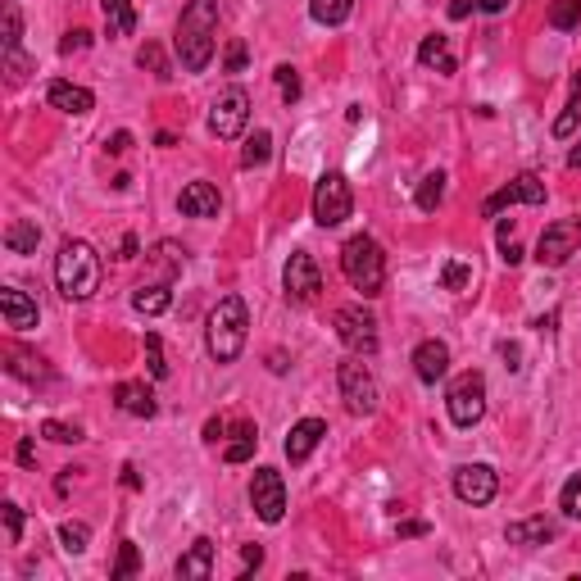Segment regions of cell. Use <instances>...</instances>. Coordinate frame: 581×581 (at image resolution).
Wrapping results in <instances>:
<instances>
[{
    "mask_svg": "<svg viewBox=\"0 0 581 581\" xmlns=\"http://www.w3.org/2000/svg\"><path fill=\"white\" fill-rule=\"evenodd\" d=\"M123 259H137V237H123Z\"/></svg>",
    "mask_w": 581,
    "mask_h": 581,
    "instance_id": "cell-57",
    "label": "cell"
},
{
    "mask_svg": "<svg viewBox=\"0 0 581 581\" xmlns=\"http://www.w3.org/2000/svg\"><path fill=\"white\" fill-rule=\"evenodd\" d=\"M137 64H141V69H150L155 78H173V73H168V64H164V50H159L155 41H146V46H141Z\"/></svg>",
    "mask_w": 581,
    "mask_h": 581,
    "instance_id": "cell-37",
    "label": "cell"
},
{
    "mask_svg": "<svg viewBox=\"0 0 581 581\" xmlns=\"http://www.w3.org/2000/svg\"><path fill=\"white\" fill-rule=\"evenodd\" d=\"M0 518H5V536H10V545H19V536H23V509L14 500H5V504H0Z\"/></svg>",
    "mask_w": 581,
    "mask_h": 581,
    "instance_id": "cell-38",
    "label": "cell"
},
{
    "mask_svg": "<svg viewBox=\"0 0 581 581\" xmlns=\"http://www.w3.org/2000/svg\"><path fill=\"white\" fill-rule=\"evenodd\" d=\"M268 155H273V137L268 132H255V137H246V150H241V164L246 168H264Z\"/></svg>",
    "mask_w": 581,
    "mask_h": 581,
    "instance_id": "cell-31",
    "label": "cell"
},
{
    "mask_svg": "<svg viewBox=\"0 0 581 581\" xmlns=\"http://www.w3.org/2000/svg\"><path fill=\"white\" fill-rule=\"evenodd\" d=\"M509 205H545V182H541V178H532V173H522V178H513L509 187H500L491 200H486L482 214H486V218H495L500 209H509Z\"/></svg>",
    "mask_w": 581,
    "mask_h": 581,
    "instance_id": "cell-14",
    "label": "cell"
},
{
    "mask_svg": "<svg viewBox=\"0 0 581 581\" xmlns=\"http://www.w3.org/2000/svg\"><path fill=\"white\" fill-rule=\"evenodd\" d=\"M418 209H423V214H432L436 205H441L445 200V173H427L423 182H418Z\"/></svg>",
    "mask_w": 581,
    "mask_h": 581,
    "instance_id": "cell-29",
    "label": "cell"
},
{
    "mask_svg": "<svg viewBox=\"0 0 581 581\" xmlns=\"http://www.w3.org/2000/svg\"><path fill=\"white\" fill-rule=\"evenodd\" d=\"M146 364H150V377H168L164 345H159V336H155V332H146Z\"/></svg>",
    "mask_w": 581,
    "mask_h": 581,
    "instance_id": "cell-39",
    "label": "cell"
},
{
    "mask_svg": "<svg viewBox=\"0 0 581 581\" xmlns=\"http://www.w3.org/2000/svg\"><path fill=\"white\" fill-rule=\"evenodd\" d=\"M468 282H473V268L463 264V259H445V268H441V291H468Z\"/></svg>",
    "mask_w": 581,
    "mask_h": 581,
    "instance_id": "cell-32",
    "label": "cell"
},
{
    "mask_svg": "<svg viewBox=\"0 0 581 581\" xmlns=\"http://www.w3.org/2000/svg\"><path fill=\"white\" fill-rule=\"evenodd\" d=\"M0 314H5V327H14V332H32L41 318L37 300H28L23 291H14V286H5L0 291Z\"/></svg>",
    "mask_w": 581,
    "mask_h": 581,
    "instance_id": "cell-16",
    "label": "cell"
},
{
    "mask_svg": "<svg viewBox=\"0 0 581 581\" xmlns=\"http://www.w3.org/2000/svg\"><path fill=\"white\" fill-rule=\"evenodd\" d=\"M332 323H336V336L345 341L350 355H377V341H382V336H377V318L368 314L364 305H341Z\"/></svg>",
    "mask_w": 581,
    "mask_h": 581,
    "instance_id": "cell-8",
    "label": "cell"
},
{
    "mask_svg": "<svg viewBox=\"0 0 581 581\" xmlns=\"http://www.w3.org/2000/svg\"><path fill=\"white\" fill-rule=\"evenodd\" d=\"M5 246H10L14 255H37V246H41V227H37V218H19V223L5 227Z\"/></svg>",
    "mask_w": 581,
    "mask_h": 581,
    "instance_id": "cell-24",
    "label": "cell"
},
{
    "mask_svg": "<svg viewBox=\"0 0 581 581\" xmlns=\"http://www.w3.org/2000/svg\"><path fill=\"white\" fill-rule=\"evenodd\" d=\"M55 286L64 300H91L100 291V255L87 241H64L55 255Z\"/></svg>",
    "mask_w": 581,
    "mask_h": 581,
    "instance_id": "cell-3",
    "label": "cell"
},
{
    "mask_svg": "<svg viewBox=\"0 0 581 581\" xmlns=\"http://www.w3.org/2000/svg\"><path fill=\"white\" fill-rule=\"evenodd\" d=\"M477 5H482L486 14H504V10H509V0H477Z\"/></svg>",
    "mask_w": 581,
    "mask_h": 581,
    "instance_id": "cell-54",
    "label": "cell"
},
{
    "mask_svg": "<svg viewBox=\"0 0 581 581\" xmlns=\"http://www.w3.org/2000/svg\"><path fill=\"white\" fill-rule=\"evenodd\" d=\"M60 545L69 554H82L91 545V527L87 522H60Z\"/></svg>",
    "mask_w": 581,
    "mask_h": 581,
    "instance_id": "cell-33",
    "label": "cell"
},
{
    "mask_svg": "<svg viewBox=\"0 0 581 581\" xmlns=\"http://www.w3.org/2000/svg\"><path fill=\"white\" fill-rule=\"evenodd\" d=\"M14 459H19L23 468H32V463H37V445H32V441H19V450H14Z\"/></svg>",
    "mask_w": 581,
    "mask_h": 581,
    "instance_id": "cell-49",
    "label": "cell"
},
{
    "mask_svg": "<svg viewBox=\"0 0 581 581\" xmlns=\"http://www.w3.org/2000/svg\"><path fill=\"white\" fill-rule=\"evenodd\" d=\"M214 32H218V0H191L178 19V60L187 73H205L214 60Z\"/></svg>",
    "mask_w": 581,
    "mask_h": 581,
    "instance_id": "cell-1",
    "label": "cell"
},
{
    "mask_svg": "<svg viewBox=\"0 0 581 581\" xmlns=\"http://www.w3.org/2000/svg\"><path fill=\"white\" fill-rule=\"evenodd\" d=\"M577 250H581V214L550 223V227L541 232V241H536V259H541L545 268L568 264V259L577 255Z\"/></svg>",
    "mask_w": 581,
    "mask_h": 581,
    "instance_id": "cell-9",
    "label": "cell"
},
{
    "mask_svg": "<svg viewBox=\"0 0 581 581\" xmlns=\"http://www.w3.org/2000/svg\"><path fill=\"white\" fill-rule=\"evenodd\" d=\"M577 119H581V69L572 73V96H568V105H563V114L554 119V137H572L577 132Z\"/></svg>",
    "mask_w": 581,
    "mask_h": 581,
    "instance_id": "cell-28",
    "label": "cell"
},
{
    "mask_svg": "<svg viewBox=\"0 0 581 581\" xmlns=\"http://www.w3.org/2000/svg\"><path fill=\"white\" fill-rule=\"evenodd\" d=\"M327 436V423L323 418H300L296 427H291V436H286V459L291 463H305L309 454L318 450V441Z\"/></svg>",
    "mask_w": 581,
    "mask_h": 581,
    "instance_id": "cell-17",
    "label": "cell"
},
{
    "mask_svg": "<svg viewBox=\"0 0 581 581\" xmlns=\"http://www.w3.org/2000/svg\"><path fill=\"white\" fill-rule=\"evenodd\" d=\"M350 214H355V196H350L345 173H323V178H318V187H314V218H318V227H341Z\"/></svg>",
    "mask_w": 581,
    "mask_h": 581,
    "instance_id": "cell-6",
    "label": "cell"
},
{
    "mask_svg": "<svg viewBox=\"0 0 581 581\" xmlns=\"http://www.w3.org/2000/svg\"><path fill=\"white\" fill-rule=\"evenodd\" d=\"M445 404H450V423L454 427H477L486 414V377L482 373H459L450 386V395H445Z\"/></svg>",
    "mask_w": 581,
    "mask_h": 581,
    "instance_id": "cell-5",
    "label": "cell"
},
{
    "mask_svg": "<svg viewBox=\"0 0 581 581\" xmlns=\"http://www.w3.org/2000/svg\"><path fill=\"white\" fill-rule=\"evenodd\" d=\"M241 559H246V572H250V568H259V563H264V550H259V545H246V550H241Z\"/></svg>",
    "mask_w": 581,
    "mask_h": 581,
    "instance_id": "cell-50",
    "label": "cell"
},
{
    "mask_svg": "<svg viewBox=\"0 0 581 581\" xmlns=\"http://www.w3.org/2000/svg\"><path fill=\"white\" fill-rule=\"evenodd\" d=\"M309 14H314V23H323V28H341V23L355 14V0H309Z\"/></svg>",
    "mask_w": 581,
    "mask_h": 581,
    "instance_id": "cell-27",
    "label": "cell"
},
{
    "mask_svg": "<svg viewBox=\"0 0 581 581\" xmlns=\"http://www.w3.org/2000/svg\"><path fill=\"white\" fill-rule=\"evenodd\" d=\"M500 259H504V264H522V246H518V241H513V237H504L500 241Z\"/></svg>",
    "mask_w": 581,
    "mask_h": 581,
    "instance_id": "cell-46",
    "label": "cell"
},
{
    "mask_svg": "<svg viewBox=\"0 0 581 581\" xmlns=\"http://www.w3.org/2000/svg\"><path fill=\"white\" fill-rule=\"evenodd\" d=\"M423 532H427V522H418V518L414 522H400V536H423Z\"/></svg>",
    "mask_w": 581,
    "mask_h": 581,
    "instance_id": "cell-51",
    "label": "cell"
},
{
    "mask_svg": "<svg viewBox=\"0 0 581 581\" xmlns=\"http://www.w3.org/2000/svg\"><path fill=\"white\" fill-rule=\"evenodd\" d=\"M5 64H10V73H14V78H23V73L32 69V60H28V55H23V50H10V55H5Z\"/></svg>",
    "mask_w": 581,
    "mask_h": 581,
    "instance_id": "cell-47",
    "label": "cell"
},
{
    "mask_svg": "<svg viewBox=\"0 0 581 581\" xmlns=\"http://www.w3.org/2000/svg\"><path fill=\"white\" fill-rule=\"evenodd\" d=\"M255 445H259L255 427H250V423H241V427H237V441H232V445H227V450H223V459H227V463H246L250 454H255Z\"/></svg>",
    "mask_w": 581,
    "mask_h": 581,
    "instance_id": "cell-30",
    "label": "cell"
},
{
    "mask_svg": "<svg viewBox=\"0 0 581 581\" xmlns=\"http://www.w3.org/2000/svg\"><path fill=\"white\" fill-rule=\"evenodd\" d=\"M568 168H581V141L572 146V155H568Z\"/></svg>",
    "mask_w": 581,
    "mask_h": 581,
    "instance_id": "cell-58",
    "label": "cell"
},
{
    "mask_svg": "<svg viewBox=\"0 0 581 581\" xmlns=\"http://www.w3.org/2000/svg\"><path fill=\"white\" fill-rule=\"evenodd\" d=\"M46 100L55 109H64V114H91V109H96V96H91L87 87H78V82H50Z\"/></svg>",
    "mask_w": 581,
    "mask_h": 581,
    "instance_id": "cell-19",
    "label": "cell"
},
{
    "mask_svg": "<svg viewBox=\"0 0 581 581\" xmlns=\"http://www.w3.org/2000/svg\"><path fill=\"white\" fill-rule=\"evenodd\" d=\"M559 509L568 513V518H577V522H581V473H572L568 482H563V491H559Z\"/></svg>",
    "mask_w": 581,
    "mask_h": 581,
    "instance_id": "cell-35",
    "label": "cell"
},
{
    "mask_svg": "<svg viewBox=\"0 0 581 581\" xmlns=\"http://www.w3.org/2000/svg\"><path fill=\"white\" fill-rule=\"evenodd\" d=\"M250 504L264 522H282L286 513V486L277 468H255V482H250Z\"/></svg>",
    "mask_w": 581,
    "mask_h": 581,
    "instance_id": "cell-13",
    "label": "cell"
},
{
    "mask_svg": "<svg viewBox=\"0 0 581 581\" xmlns=\"http://www.w3.org/2000/svg\"><path fill=\"white\" fill-rule=\"evenodd\" d=\"M277 87H282V100H300V73L291 64H277Z\"/></svg>",
    "mask_w": 581,
    "mask_h": 581,
    "instance_id": "cell-42",
    "label": "cell"
},
{
    "mask_svg": "<svg viewBox=\"0 0 581 581\" xmlns=\"http://www.w3.org/2000/svg\"><path fill=\"white\" fill-rule=\"evenodd\" d=\"M123 486H132V491H137V486H141V477H137V468H123Z\"/></svg>",
    "mask_w": 581,
    "mask_h": 581,
    "instance_id": "cell-56",
    "label": "cell"
},
{
    "mask_svg": "<svg viewBox=\"0 0 581 581\" xmlns=\"http://www.w3.org/2000/svg\"><path fill=\"white\" fill-rule=\"evenodd\" d=\"M41 436H50V441H60V445H78V441H82L78 427L55 423V418H50V423H41Z\"/></svg>",
    "mask_w": 581,
    "mask_h": 581,
    "instance_id": "cell-40",
    "label": "cell"
},
{
    "mask_svg": "<svg viewBox=\"0 0 581 581\" xmlns=\"http://www.w3.org/2000/svg\"><path fill=\"white\" fill-rule=\"evenodd\" d=\"M19 37H23L19 5H14V0H5V55H10V50H19Z\"/></svg>",
    "mask_w": 581,
    "mask_h": 581,
    "instance_id": "cell-36",
    "label": "cell"
},
{
    "mask_svg": "<svg viewBox=\"0 0 581 581\" xmlns=\"http://www.w3.org/2000/svg\"><path fill=\"white\" fill-rule=\"evenodd\" d=\"M14 364H10V373L14 377H28V382H37V377H46V368H41V359H32V355H10Z\"/></svg>",
    "mask_w": 581,
    "mask_h": 581,
    "instance_id": "cell-43",
    "label": "cell"
},
{
    "mask_svg": "<svg viewBox=\"0 0 581 581\" xmlns=\"http://www.w3.org/2000/svg\"><path fill=\"white\" fill-rule=\"evenodd\" d=\"M418 64L423 69H436V73H454L459 69V60H454V50H450V37H423V46H418Z\"/></svg>",
    "mask_w": 581,
    "mask_h": 581,
    "instance_id": "cell-22",
    "label": "cell"
},
{
    "mask_svg": "<svg viewBox=\"0 0 581 581\" xmlns=\"http://www.w3.org/2000/svg\"><path fill=\"white\" fill-rule=\"evenodd\" d=\"M414 373H418V382H427V386H436L445 373H450V345L445 341H423L414 350Z\"/></svg>",
    "mask_w": 581,
    "mask_h": 581,
    "instance_id": "cell-15",
    "label": "cell"
},
{
    "mask_svg": "<svg viewBox=\"0 0 581 581\" xmlns=\"http://www.w3.org/2000/svg\"><path fill=\"white\" fill-rule=\"evenodd\" d=\"M209 572H214V541H205V536H200V541L191 545V550L178 559V577H196V581H205Z\"/></svg>",
    "mask_w": 581,
    "mask_h": 581,
    "instance_id": "cell-23",
    "label": "cell"
},
{
    "mask_svg": "<svg viewBox=\"0 0 581 581\" xmlns=\"http://www.w3.org/2000/svg\"><path fill=\"white\" fill-rule=\"evenodd\" d=\"M87 46H91V32H87V28H73L69 37L60 41V50H64V55H73V50H87Z\"/></svg>",
    "mask_w": 581,
    "mask_h": 581,
    "instance_id": "cell-45",
    "label": "cell"
},
{
    "mask_svg": "<svg viewBox=\"0 0 581 581\" xmlns=\"http://www.w3.org/2000/svg\"><path fill=\"white\" fill-rule=\"evenodd\" d=\"M495 491H500V477H495L491 463H463V468H454V495L463 504L482 509V504L495 500Z\"/></svg>",
    "mask_w": 581,
    "mask_h": 581,
    "instance_id": "cell-12",
    "label": "cell"
},
{
    "mask_svg": "<svg viewBox=\"0 0 581 581\" xmlns=\"http://www.w3.org/2000/svg\"><path fill=\"white\" fill-rule=\"evenodd\" d=\"M168 305H173L168 282H150V286H137V291H132V309H137V314H164Z\"/></svg>",
    "mask_w": 581,
    "mask_h": 581,
    "instance_id": "cell-26",
    "label": "cell"
},
{
    "mask_svg": "<svg viewBox=\"0 0 581 581\" xmlns=\"http://www.w3.org/2000/svg\"><path fill=\"white\" fill-rule=\"evenodd\" d=\"M114 400H119V409L132 414V418H155L159 414V404H155V395H150L146 382H119L114 386Z\"/></svg>",
    "mask_w": 581,
    "mask_h": 581,
    "instance_id": "cell-20",
    "label": "cell"
},
{
    "mask_svg": "<svg viewBox=\"0 0 581 581\" xmlns=\"http://www.w3.org/2000/svg\"><path fill=\"white\" fill-rule=\"evenodd\" d=\"M468 10H473V0H454V5H450V19H468Z\"/></svg>",
    "mask_w": 581,
    "mask_h": 581,
    "instance_id": "cell-52",
    "label": "cell"
},
{
    "mask_svg": "<svg viewBox=\"0 0 581 581\" xmlns=\"http://www.w3.org/2000/svg\"><path fill=\"white\" fill-rule=\"evenodd\" d=\"M509 545H527V550H536V545H550L554 536H559V527H554L550 518H522V522H509Z\"/></svg>",
    "mask_w": 581,
    "mask_h": 581,
    "instance_id": "cell-21",
    "label": "cell"
},
{
    "mask_svg": "<svg viewBox=\"0 0 581 581\" xmlns=\"http://www.w3.org/2000/svg\"><path fill=\"white\" fill-rule=\"evenodd\" d=\"M178 209L187 218H218V209H223V196H218V187H209V182H191V187H182Z\"/></svg>",
    "mask_w": 581,
    "mask_h": 581,
    "instance_id": "cell-18",
    "label": "cell"
},
{
    "mask_svg": "<svg viewBox=\"0 0 581 581\" xmlns=\"http://www.w3.org/2000/svg\"><path fill=\"white\" fill-rule=\"evenodd\" d=\"M336 382H341V400L350 414H373L377 409V382L359 359H345V364L336 368Z\"/></svg>",
    "mask_w": 581,
    "mask_h": 581,
    "instance_id": "cell-11",
    "label": "cell"
},
{
    "mask_svg": "<svg viewBox=\"0 0 581 581\" xmlns=\"http://www.w3.org/2000/svg\"><path fill=\"white\" fill-rule=\"evenodd\" d=\"M341 273H345V282L355 286V291H364V296H382V282H386V255H382V246H377L368 232L350 237L341 246Z\"/></svg>",
    "mask_w": 581,
    "mask_h": 581,
    "instance_id": "cell-4",
    "label": "cell"
},
{
    "mask_svg": "<svg viewBox=\"0 0 581 581\" xmlns=\"http://www.w3.org/2000/svg\"><path fill=\"white\" fill-rule=\"evenodd\" d=\"M100 10H105L109 37H128V32L137 28V10H132V0H100Z\"/></svg>",
    "mask_w": 581,
    "mask_h": 581,
    "instance_id": "cell-25",
    "label": "cell"
},
{
    "mask_svg": "<svg viewBox=\"0 0 581 581\" xmlns=\"http://www.w3.org/2000/svg\"><path fill=\"white\" fill-rule=\"evenodd\" d=\"M246 60H250L246 41H232V46H227V55H223V69L227 73H241V69H246Z\"/></svg>",
    "mask_w": 581,
    "mask_h": 581,
    "instance_id": "cell-44",
    "label": "cell"
},
{
    "mask_svg": "<svg viewBox=\"0 0 581 581\" xmlns=\"http://www.w3.org/2000/svg\"><path fill=\"white\" fill-rule=\"evenodd\" d=\"M500 355L509 359V368H522V364H518V345H509V341H504V345H500Z\"/></svg>",
    "mask_w": 581,
    "mask_h": 581,
    "instance_id": "cell-55",
    "label": "cell"
},
{
    "mask_svg": "<svg viewBox=\"0 0 581 581\" xmlns=\"http://www.w3.org/2000/svg\"><path fill=\"white\" fill-rule=\"evenodd\" d=\"M141 568V554H137V545L132 541H123L119 545V563H114V577H132V572Z\"/></svg>",
    "mask_w": 581,
    "mask_h": 581,
    "instance_id": "cell-41",
    "label": "cell"
},
{
    "mask_svg": "<svg viewBox=\"0 0 581 581\" xmlns=\"http://www.w3.org/2000/svg\"><path fill=\"white\" fill-rule=\"evenodd\" d=\"M218 436H223V418H209V423H205V441H218Z\"/></svg>",
    "mask_w": 581,
    "mask_h": 581,
    "instance_id": "cell-53",
    "label": "cell"
},
{
    "mask_svg": "<svg viewBox=\"0 0 581 581\" xmlns=\"http://www.w3.org/2000/svg\"><path fill=\"white\" fill-rule=\"evenodd\" d=\"M581 23V0H559L550 10V28H559V32H572Z\"/></svg>",
    "mask_w": 581,
    "mask_h": 581,
    "instance_id": "cell-34",
    "label": "cell"
},
{
    "mask_svg": "<svg viewBox=\"0 0 581 581\" xmlns=\"http://www.w3.org/2000/svg\"><path fill=\"white\" fill-rule=\"evenodd\" d=\"M246 332H250V309L241 296H223L209 314V327H205V345L209 355L218 364H232V359L246 350Z\"/></svg>",
    "mask_w": 581,
    "mask_h": 581,
    "instance_id": "cell-2",
    "label": "cell"
},
{
    "mask_svg": "<svg viewBox=\"0 0 581 581\" xmlns=\"http://www.w3.org/2000/svg\"><path fill=\"white\" fill-rule=\"evenodd\" d=\"M282 286H286V300H291V305H314L318 300V291H323V273H318V264H314L309 250H296V255L286 259Z\"/></svg>",
    "mask_w": 581,
    "mask_h": 581,
    "instance_id": "cell-10",
    "label": "cell"
},
{
    "mask_svg": "<svg viewBox=\"0 0 581 581\" xmlns=\"http://www.w3.org/2000/svg\"><path fill=\"white\" fill-rule=\"evenodd\" d=\"M250 123V91L246 87H227L218 91L214 109H209V132L218 141H237Z\"/></svg>",
    "mask_w": 581,
    "mask_h": 581,
    "instance_id": "cell-7",
    "label": "cell"
},
{
    "mask_svg": "<svg viewBox=\"0 0 581 581\" xmlns=\"http://www.w3.org/2000/svg\"><path fill=\"white\" fill-rule=\"evenodd\" d=\"M105 146H109V155H128V146H132V132H114V137H109Z\"/></svg>",
    "mask_w": 581,
    "mask_h": 581,
    "instance_id": "cell-48",
    "label": "cell"
}]
</instances>
